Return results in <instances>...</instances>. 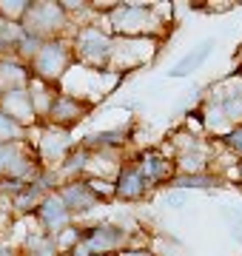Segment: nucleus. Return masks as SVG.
Masks as SVG:
<instances>
[{
    "label": "nucleus",
    "mask_w": 242,
    "mask_h": 256,
    "mask_svg": "<svg viewBox=\"0 0 242 256\" xmlns=\"http://www.w3.org/2000/svg\"><path fill=\"white\" fill-rule=\"evenodd\" d=\"M117 256H157L151 248H140V245H131V248H126L122 254H117Z\"/></svg>",
    "instance_id": "nucleus-24"
},
{
    "label": "nucleus",
    "mask_w": 242,
    "mask_h": 256,
    "mask_svg": "<svg viewBox=\"0 0 242 256\" xmlns=\"http://www.w3.org/2000/svg\"><path fill=\"white\" fill-rule=\"evenodd\" d=\"M94 106L86 100H77L72 94H63L57 92L52 106H48V114H46V122L48 126H57V128H66V131H72V128L80 122V120L92 111Z\"/></svg>",
    "instance_id": "nucleus-10"
},
{
    "label": "nucleus",
    "mask_w": 242,
    "mask_h": 256,
    "mask_svg": "<svg viewBox=\"0 0 242 256\" xmlns=\"http://www.w3.org/2000/svg\"><path fill=\"white\" fill-rule=\"evenodd\" d=\"M151 188L154 185L142 176V171L134 165V160L122 162L117 176H114V200L120 202H142L151 194Z\"/></svg>",
    "instance_id": "nucleus-11"
},
{
    "label": "nucleus",
    "mask_w": 242,
    "mask_h": 256,
    "mask_svg": "<svg viewBox=\"0 0 242 256\" xmlns=\"http://www.w3.org/2000/svg\"><path fill=\"white\" fill-rule=\"evenodd\" d=\"M131 131H134V126H117V128H106V131H94V134H86L77 146L83 151H88V154H102V151L120 154V148L128 146Z\"/></svg>",
    "instance_id": "nucleus-15"
},
{
    "label": "nucleus",
    "mask_w": 242,
    "mask_h": 256,
    "mask_svg": "<svg viewBox=\"0 0 242 256\" xmlns=\"http://www.w3.org/2000/svg\"><path fill=\"white\" fill-rule=\"evenodd\" d=\"M72 48H74V63L86 68L106 72L112 68V54H114V37L102 32L97 23H80L72 32Z\"/></svg>",
    "instance_id": "nucleus-3"
},
{
    "label": "nucleus",
    "mask_w": 242,
    "mask_h": 256,
    "mask_svg": "<svg viewBox=\"0 0 242 256\" xmlns=\"http://www.w3.org/2000/svg\"><path fill=\"white\" fill-rule=\"evenodd\" d=\"M220 142H222L231 154L242 156V126H234L231 131H225L222 137H220Z\"/></svg>",
    "instance_id": "nucleus-22"
},
{
    "label": "nucleus",
    "mask_w": 242,
    "mask_h": 256,
    "mask_svg": "<svg viewBox=\"0 0 242 256\" xmlns=\"http://www.w3.org/2000/svg\"><path fill=\"white\" fill-rule=\"evenodd\" d=\"M9 200H3V196H0V225H3V220H6V216H9Z\"/></svg>",
    "instance_id": "nucleus-28"
},
{
    "label": "nucleus",
    "mask_w": 242,
    "mask_h": 256,
    "mask_svg": "<svg viewBox=\"0 0 242 256\" xmlns=\"http://www.w3.org/2000/svg\"><path fill=\"white\" fill-rule=\"evenodd\" d=\"M196 114L211 131H220V137L234 126H242V82L228 77L222 86H216V92L200 106Z\"/></svg>",
    "instance_id": "nucleus-1"
},
{
    "label": "nucleus",
    "mask_w": 242,
    "mask_h": 256,
    "mask_svg": "<svg viewBox=\"0 0 242 256\" xmlns=\"http://www.w3.org/2000/svg\"><path fill=\"white\" fill-rule=\"evenodd\" d=\"M186 196H188L186 191H174V188H168V196H166L168 208H182V205H186Z\"/></svg>",
    "instance_id": "nucleus-23"
},
{
    "label": "nucleus",
    "mask_w": 242,
    "mask_h": 256,
    "mask_svg": "<svg viewBox=\"0 0 242 256\" xmlns=\"http://www.w3.org/2000/svg\"><path fill=\"white\" fill-rule=\"evenodd\" d=\"M97 12L106 14L112 37H154L162 28V20L157 18L154 6L140 3H114V6H97Z\"/></svg>",
    "instance_id": "nucleus-2"
},
{
    "label": "nucleus",
    "mask_w": 242,
    "mask_h": 256,
    "mask_svg": "<svg viewBox=\"0 0 242 256\" xmlns=\"http://www.w3.org/2000/svg\"><path fill=\"white\" fill-rule=\"evenodd\" d=\"M228 176H231L234 182H240V185H242V156L236 160V162H234V168L228 171Z\"/></svg>",
    "instance_id": "nucleus-27"
},
{
    "label": "nucleus",
    "mask_w": 242,
    "mask_h": 256,
    "mask_svg": "<svg viewBox=\"0 0 242 256\" xmlns=\"http://www.w3.org/2000/svg\"><path fill=\"white\" fill-rule=\"evenodd\" d=\"M28 128H23L20 122H14V120L6 114V111L0 108V142H23Z\"/></svg>",
    "instance_id": "nucleus-21"
},
{
    "label": "nucleus",
    "mask_w": 242,
    "mask_h": 256,
    "mask_svg": "<svg viewBox=\"0 0 242 256\" xmlns=\"http://www.w3.org/2000/svg\"><path fill=\"white\" fill-rule=\"evenodd\" d=\"M0 108L6 111L14 122H20L23 128L38 126V111H34V102H32V92L28 86H18V88H6L0 92Z\"/></svg>",
    "instance_id": "nucleus-14"
},
{
    "label": "nucleus",
    "mask_w": 242,
    "mask_h": 256,
    "mask_svg": "<svg viewBox=\"0 0 242 256\" xmlns=\"http://www.w3.org/2000/svg\"><path fill=\"white\" fill-rule=\"evenodd\" d=\"M222 182V176L220 174H211V171H202V174H177L171 180L168 188H174V191H211L216 185Z\"/></svg>",
    "instance_id": "nucleus-18"
},
{
    "label": "nucleus",
    "mask_w": 242,
    "mask_h": 256,
    "mask_svg": "<svg viewBox=\"0 0 242 256\" xmlns=\"http://www.w3.org/2000/svg\"><path fill=\"white\" fill-rule=\"evenodd\" d=\"M72 66H74L72 37H54V40H46L40 46V52L28 63V68H32L34 80H43L48 86H60L63 77L72 72Z\"/></svg>",
    "instance_id": "nucleus-4"
},
{
    "label": "nucleus",
    "mask_w": 242,
    "mask_h": 256,
    "mask_svg": "<svg viewBox=\"0 0 242 256\" xmlns=\"http://www.w3.org/2000/svg\"><path fill=\"white\" fill-rule=\"evenodd\" d=\"M80 248L86 254H122L131 248V230L117 222H94L80 228Z\"/></svg>",
    "instance_id": "nucleus-6"
},
{
    "label": "nucleus",
    "mask_w": 242,
    "mask_h": 256,
    "mask_svg": "<svg viewBox=\"0 0 242 256\" xmlns=\"http://www.w3.org/2000/svg\"><path fill=\"white\" fill-rule=\"evenodd\" d=\"M74 148H77V142H74V137H72V131L43 122L38 146H34V154H38V160L43 162V168H57Z\"/></svg>",
    "instance_id": "nucleus-7"
},
{
    "label": "nucleus",
    "mask_w": 242,
    "mask_h": 256,
    "mask_svg": "<svg viewBox=\"0 0 242 256\" xmlns=\"http://www.w3.org/2000/svg\"><path fill=\"white\" fill-rule=\"evenodd\" d=\"M86 256H112V254H86Z\"/></svg>",
    "instance_id": "nucleus-29"
},
{
    "label": "nucleus",
    "mask_w": 242,
    "mask_h": 256,
    "mask_svg": "<svg viewBox=\"0 0 242 256\" xmlns=\"http://www.w3.org/2000/svg\"><path fill=\"white\" fill-rule=\"evenodd\" d=\"M20 37H23V26H20V23H9V20L0 18V57L18 54Z\"/></svg>",
    "instance_id": "nucleus-20"
},
{
    "label": "nucleus",
    "mask_w": 242,
    "mask_h": 256,
    "mask_svg": "<svg viewBox=\"0 0 242 256\" xmlns=\"http://www.w3.org/2000/svg\"><path fill=\"white\" fill-rule=\"evenodd\" d=\"M134 165L142 171V176L148 180L151 185H171V180L180 174L177 171V160L174 156L162 154L157 148H148V151H140Z\"/></svg>",
    "instance_id": "nucleus-12"
},
{
    "label": "nucleus",
    "mask_w": 242,
    "mask_h": 256,
    "mask_svg": "<svg viewBox=\"0 0 242 256\" xmlns=\"http://www.w3.org/2000/svg\"><path fill=\"white\" fill-rule=\"evenodd\" d=\"M20 254L23 256H63L60 248H57V239L48 236V234H43V230L32 234V236L26 239V245H23Z\"/></svg>",
    "instance_id": "nucleus-19"
},
{
    "label": "nucleus",
    "mask_w": 242,
    "mask_h": 256,
    "mask_svg": "<svg viewBox=\"0 0 242 256\" xmlns=\"http://www.w3.org/2000/svg\"><path fill=\"white\" fill-rule=\"evenodd\" d=\"M32 80V68L18 57H0V92L6 88H18V86H28Z\"/></svg>",
    "instance_id": "nucleus-17"
},
{
    "label": "nucleus",
    "mask_w": 242,
    "mask_h": 256,
    "mask_svg": "<svg viewBox=\"0 0 242 256\" xmlns=\"http://www.w3.org/2000/svg\"><path fill=\"white\" fill-rule=\"evenodd\" d=\"M57 196L66 202V208L77 216H83V214H88V210H94L97 205H102L100 194L92 188V182L88 180H72V182H63L60 188H57Z\"/></svg>",
    "instance_id": "nucleus-13"
},
{
    "label": "nucleus",
    "mask_w": 242,
    "mask_h": 256,
    "mask_svg": "<svg viewBox=\"0 0 242 256\" xmlns=\"http://www.w3.org/2000/svg\"><path fill=\"white\" fill-rule=\"evenodd\" d=\"M23 32L40 37V40H54V37H66L68 32H74V23L60 6V0H38L32 3L26 12V18L20 20Z\"/></svg>",
    "instance_id": "nucleus-5"
},
{
    "label": "nucleus",
    "mask_w": 242,
    "mask_h": 256,
    "mask_svg": "<svg viewBox=\"0 0 242 256\" xmlns=\"http://www.w3.org/2000/svg\"><path fill=\"white\" fill-rule=\"evenodd\" d=\"M214 48H216L214 37L202 40L200 46H191V52H186V54L180 57L177 63H174V68H168V77H171V80H186V77H191L194 72H200V68L208 63V57L214 54Z\"/></svg>",
    "instance_id": "nucleus-16"
},
{
    "label": "nucleus",
    "mask_w": 242,
    "mask_h": 256,
    "mask_svg": "<svg viewBox=\"0 0 242 256\" xmlns=\"http://www.w3.org/2000/svg\"><path fill=\"white\" fill-rule=\"evenodd\" d=\"M34 220H38L40 230L43 234H48V236H60L63 230H68L72 225H74V214L66 208V202L54 194H48L46 200L38 205V210H34Z\"/></svg>",
    "instance_id": "nucleus-9"
},
{
    "label": "nucleus",
    "mask_w": 242,
    "mask_h": 256,
    "mask_svg": "<svg viewBox=\"0 0 242 256\" xmlns=\"http://www.w3.org/2000/svg\"><path fill=\"white\" fill-rule=\"evenodd\" d=\"M231 236L242 248V214H236V220H231Z\"/></svg>",
    "instance_id": "nucleus-25"
},
{
    "label": "nucleus",
    "mask_w": 242,
    "mask_h": 256,
    "mask_svg": "<svg viewBox=\"0 0 242 256\" xmlns=\"http://www.w3.org/2000/svg\"><path fill=\"white\" fill-rule=\"evenodd\" d=\"M157 40L154 37H114V54H112V72H131L140 68L154 57Z\"/></svg>",
    "instance_id": "nucleus-8"
},
{
    "label": "nucleus",
    "mask_w": 242,
    "mask_h": 256,
    "mask_svg": "<svg viewBox=\"0 0 242 256\" xmlns=\"http://www.w3.org/2000/svg\"><path fill=\"white\" fill-rule=\"evenodd\" d=\"M0 256H23L18 248L12 245L9 239H0Z\"/></svg>",
    "instance_id": "nucleus-26"
}]
</instances>
